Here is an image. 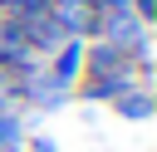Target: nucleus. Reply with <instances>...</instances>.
<instances>
[{
  "instance_id": "1",
  "label": "nucleus",
  "mask_w": 157,
  "mask_h": 152,
  "mask_svg": "<svg viewBox=\"0 0 157 152\" xmlns=\"http://www.w3.org/2000/svg\"><path fill=\"white\" fill-rule=\"evenodd\" d=\"M49 20L59 25L64 39H93V5L88 0H49Z\"/></svg>"
},
{
  "instance_id": "2",
  "label": "nucleus",
  "mask_w": 157,
  "mask_h": 152,
  "mask_svg": "<svg viewBox=\"0 0 157 152\" xmlns=\"http://www.w3.org/2000/svg\"><path fill=\"white\" fill-rule=\"evenodd\" d=\"M83 44H88V39H64V44L49 54V59H54V64H49V78H54V83L74 88V78L83 74Z\"/></svg>"
},
{
  "instance_id": "3",
  "label": "nucleus",
  "mask_w": 157,
  "mask_h": 152,
  "mask_svg": "<svg viewBox=\"0 0 157 152\" xmlns=\"http://www.w3.org/2000/svg\"><path fill=\"white\" fill-rule=\"evenodd\" d=\"M132 83H142V74H113V78H83L78 83V98H88V103H113L123 88H132Z\"/></svg>"
},
{
  "instance_id": "4",
  "label": "nucleus",
  "mask_w": 157,
  "mask_h": 152,
  "mask_svg": "<svg viewBox=\"0 0 157 152\" xmlns=\"http://www.w3.org/2000/svg\"><path fill=\"white\" fill-rule=\"evenodd\" d=\"M113 108H118V118H128V123H142V118H152V88L147 83H132V88H123L118 98H113Z\"/></svg>"
},
{
  "instance_id": "5",
  "label": "nucleus",
  "mask_w": 157,
  "mask_h": 152,
  "mask_svg": "<svg viewBox=\"0 0 157 152\" xmlns=\"http://www.w3.org/2000/svg\"><path fill=\"white\" fill-rule=\"evenodd\" d=\"M29 152H59V147H54V137H34V142H29Z\"/></svg>"
}]
</instances>
